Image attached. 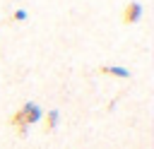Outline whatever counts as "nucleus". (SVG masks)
Listing matches in <instances>:
<instances>
[{
	"instance_id": "1",
	"label": "nucleus",
	"mask_w": 154,
	"mask_h": 149,
	"mask_svg": "<svg viewBox=\"0 0 154 149\" xmlns=\"http://www.w3.org/2000/svg\"><path fill=\"white\" fill-rule=\"evenodd\" d=\"M43 118V111H41V106H36V103H24L17 113H14V118H12V125H19L22 130H26L29 125H34V123H38Z\"/></svg>"
},
{
	"instance_id": "2",
	"label": "nucleus",
	"mask_w": 154,
	"mask_h": 149,
	"mask_svg": "<svg viewBox=\"0 0 154 149\" xmlns=\"http://www.w3.org/2000/svg\"><path fill=\"white\" fill-rule=\"evenodd\" d=\"M140 17H142V5L140 2H128L125 10H123V22L135 24V22H140Z\"/></svg>"
},
{
	"instance_id": "3",
	"label": "nucleus",
	"mask_w": 154,
	"mask_h": 149,
	"mask_svg": "<svg viewBox=\"0 0 154 149\" xmlns=\"http://www.w3.org/2000/svg\"><path fill=\"white\" fill-rule=\"evenodd\" d=\"M101 72H106V74H116V77H130V70L118 67V65H103Z\"/></svg>"
},
{
	"instance_id": "4",
	"label": "nucleus",
	"mask_w": 154,
	"mask_h": 149,
	"mask_svg": "<svg viewBox=\"0 0 154 149\" xmlns=\"http://www.w3.org/2000/svg\"><path fill=\"white\" fill-rule=\"evenodd\" d=\"M55 125H58V111H48V113H46V127L53 130Z\"/></svg>"
},
{
	"instance_id": "5",
	"label": "nucleus",
	"mask_w": 154,
	"mask_h": 149,
	"mask_svg": "<svg viewBox=\"0 0 154 149\" xmlns=\"http://www.w3.org/2000/svg\"><path fill=\"white\" fill-rule=\"evenodd\" d=\"M12 19H14V22H24V19H26V10H17V12L12 14Z\"/></svg>"
}]
</instances>
